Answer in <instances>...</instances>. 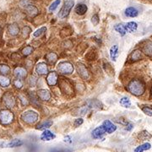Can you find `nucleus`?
Listing matches in <instances>:
<instances>
[{"instance_id":"f257e3e1","label":"nucleus","mask_w":152,"mask_h":152,"mask_svg":"<svg viewBox=\"0 0 152 152\" xmlns=\"http://www.w3.org/2000/svg\"><path fill=\"white\" fill-rule=\"evenodd\" d=\"M128 90L134 96L139 97L143 95L145 91V85L140 80H132L128 85Z\"/></svg>"},{"instance_id":"f03ea898","label":"nucleus","mask_w":152,"mask_h":152,"mask_svg":"<svg viewBox=\"0 0 152 152\" xmlns=\"http://www.w3.org/2000/svg\"><path fill=\"white\" fill-rule=\"evenodd\" d=\"M59 87L62 92L65 95H73L74 94V87L68 79L61 78L59 79Z\"/></svg>"},{"instance_id":"7ed1b4c3","label":"nucleus","mask_w":152,"mask_h":152,"mask_svg":"<svg viewBox=\"0 0 152 152\" xmlns=\"http://www.w3.org/2000/svg\"><path fill=\"white\" fill-rule=\"evenodd\" d=\"M21 118L25 123L29 124H35L36 122H37L39 116H38V113L34 111H27L21 114Z\"/></svg>"},{"instance_id":"20e7f679","label":"nucleus","mask_w":152,"mask_h":152,"mask_svg":"<svg viewBox=\"0 0 152 152\" xmlns=\"http://www.w3.org/2000/svg\"><path fill=\"white\" fill-rule=\"evenodd\" d=\"M14 120V114L11 111L4 109L0 112V123L3 125L10 124Z\"/></svg>"},{"instance_id":"39448f33","label":"nucleus","mask_w":152,"mask_h":152,"mask_svg":"<svg viewBox=\"0 0 152 152\" xmlns=\"http://www.w3.org/2000/svg\"><path fill=\"white\" fill-rule=\"evenodd\" d=\"M74 5H75V2L73 0H66L64 4L63 5L61 10L58 13V17L61 19L67 17L69 15V12L71 11L72 8L74 7Z\"/></svg>"},{"instance_id":"423d86ee","label":"nucleus","mask_w":152,"mask_h":152,"mask_svg":"<svg viewBox=\"0 0 152 152\" xmlns=\"http://www.w3.org/2000/svg\"><path fill=\"white\" fill-rule=\"evenodd\" d=\"M58 71L62 75H70L74 72V66L69 62H61L58 65Z\"/></svg>"},{"instance_id":"0eeeda50","label":"nucleus","mask_w":152,"mask_h":152,"mask_svg":"<svg viewBox=\"0 0 152 152\" xmlns=\"http://www.w3.org/2000/svg\"><path fill=\"white\" fill-rule=\"evenodd\" d=\"M3 102L8 108H12L15 106V99L10 92H6L3 96Z\"/></svg>"},{"instance_id":"6e6552de","label":"nucleus","mask_w":152,"mask_h":152,"mask_svg":"<svg viewBox=\"0 0 152 152\" xmlns=\"http://www.w3.org/2000/svg\"><path fill=\"white\" fill-rule=\"evenodd\" d=\"M77 71L79 75L84 80H88L90 78V73L86 67L84 65L83 63H78L77 64Z\"/></svg>"},{"instance_id":"1a4fd4ad","label":"nucleus","mask_w":152,"mask_h":152,"mask_svg":"<svg viewBox=\"0 0 152 152\" xmlns=\"http://www.w3.org/2000/svg\"><path fill=\"white\" fill-rule=\"evenodd\" d=\"M58 81V75L57 74V72H55V71L50 72L47 77L48 85L50 86H54L55 85H57Z\"/></svg>"},{"instance_id":"9d476101","label":"nucleus","mask_w":152,"mask_h":152,"mask_svg":"<svg viewBox=\"0 0 152 152\" xmlns=\"http://www.w3.org/2000/svg\"><path fill=\"white\" fill-rule=\"evenodd\" d=\"M37 97L40 100H42L43 102H48L51 99L52 96H51V93L48 90L42 89V90H39L37 91Z\"/></svg>"},{"instance_id":"9b49d317","label":"nucleus","mask_w":152,"mask_h":152,"mask_svg":"<svg viewBox=\"0 0 152 152\" xmlns=\"http://www.w3.org/2000/svg\"><path fill=\"white\" fill-rule=\"evenodd\" d=\"M36 71L39 75H44L48 73V65L45 63H39L36 67Z\"/></svg>"},{"instance_id":"f8f14e48","label":"nucleus","mask_w":152,"mask_h":152,"mask_svg":"<svg viewBox=\"0 0 152 152\" xmlns=\"http://www.w3.org/2000/svg\"><path fill=\"white\" fill-rule=\"evenodd\" d=\"M107 133L105 128L103 127V125L100 126V127H97V129H95L93 132H92V137L94 139H101L104 134Z\"/></svg>"},{"instance_id":"ddd939ff","label":"nucleus","mask_w":152,"mask_h":152,"mask_svg":"<svg viewBox=\"0 0 152 152\" xmlns=\"http://www.w3.org/2000/svg\"><path fill=\"white\" fill-rule=\"evenodd\" d=\"M102 125H103V127L105 128V129H106L107 134H112V133L116 131V129H117L116 125L113 124L110 120H105Z\"/></svg>"},{"instance_id":"4468645a","label":"nucleus","mask_w":152,"mask_h":152,"mask_svg":"<svg viewBox=\"0 0 152 152\" xmlns=\"http://www.w3.org/2000/svg\"><path fill=\"white\" fill-rule=\"evenodd\" d=\"M14 75L16 76L17 78L19 79H23V78H26L27 75V71L26 69L22 68V67H17L15 68L14 70Z\"/></svg>"},{"instance_id":"2eb2a0df","label":"nucleus","mask_w":152,"mask_h":152,"mask_svg":"<svg viewBox=\"0 0 152 152\" xmlns=\"http://www.w3.org/2000/svg\"><path fill=\"white\" fill-rule=\"evenodd\" d=\"M54 138H55V134L53 132L47 130V129H45L41 135V139L43 141H50Z\"/></svg>"},{"instance_id":"dca6fc26","label":"nucleus","mask_w":152,"mask_h":152,"mask_svg":"<svg viewBox=\"0 0 152 152\" xmlns=\"http://www.w3.org/2000/svg\"><path fill=\"white\" fill-rule=\"evenodd\" d=\"M25 9H26V11L28 15L31 16V17H34L38 14V9H37V8L35 7L34 5L29 4Z\"/></svg>"},{"instance_id":"f3484780","label":"nucleus","mask_w":152,"mask_h":152,"mask_svg":"<svg viewBox=\"0 0 152 152\" xmlns=\"http://www.w3.org/2000/svg\"><path fill=\"white\" fill-rule=\"evenodd\" d=\"M8 31H9V33L11 36H16V35L19 34V32H20V27H19V26L16 23H13V24H11L9 26Z\"/></svg>"},{"instance_id":"a211bd4d","label":"nucleus","mask_w":152,"mask_h":152,"mask_svg":"<svg viewBox=\"0 0 152 152\" xmlns=\"http://www.w3.org/2000/svg\"><path fill=\"white\" fill-rule=\"evenodd\" d=\"M139 12L138 10L134 7H129L126 9L125 10V15L127 17H131V18H134V17H136L138 16Z\"/></svg>"},{"instance_id":"6ab92c4d","label":"nucleus","mask_w":152,"mask_h":152,"mask_svg":"<svg viewBox=\"0 0 152 152\" xmlns=\"http://www.w3.org/2000/svg\"><path fill=\"white\" fill-rule=\"evenodd\" d=\"M87 9L88 8L85 4H79L75 8V12L77 14H80V15H83L86 12H87Z\"/></svg>"},{"instance_id":"aec40b11","label":"nucleus","mask_w":152,"mask_h":152,"mask_svg":"<svg viewBox=\"0 0 152 152\" xmlns=\"http://www.w3.org/2000/svg\"><path fill=\"white\" fill-rule=\"evenodd\" d=\"M141 51L140 50H134L129 56V59L131 62H136L141 58Z\"/></svg>"},{"instance_id":"412c9836","label":"nucleus","mask_w":152,"mask_h":152,"mask_svg":"<svg viewBox=\"0 0 152 152\" xmlns=\"http://www.w3.org/2000/svg\"><path fill=\"white\" fill-rule=\"evenodd\" d=\"M143 51L146 55L152 57V42H147L143 46Z\"/></svg>"},{"instance_id":"4be33fe9","label":"nucleus","mask_w":152,"mask_h":152,"mask_svg":"<svg viewBox=\"0 0 152 152\" xmlns=\"http://www.w3.org/2000/svg\"><path fill=\"white\" fill-rule=\"evenodd\" d=\"M110 56L111 58L113 61L117 60V58L118 57V45H114L112 46L110 49Z\"/></svg>"},{"instance_id":"5701e85b","label":"nucleus","mask_w":152,"mask_h":152,"mask_svg":"<svg viewBox=\"0 0 152 152\" xmlns=\"http://www.w3.org/2000/svg\"><path fill=\"white\" fill-rule=\"evenodd\" d=\"M46 59L49 63L54 64L58 61V55L56 54L55 53H49L46 55Z\"/></svg>"},{"instance_id":"b1692460","label":"nucleus","mask_w":152,"mask_h":152,"mask_svg":"<svg viewBox=\"0 0 152 152\" xmlns=\"http://www.w3.org/2000/svg\"><path fill=\"white\" fill-rule=\"evenodd\" d=\"M10 85V80L4 75H0V86L8 87Z\"/></svg>"},{"instance_id":"393cba45","label":"nucleus","mask_w":152,"mask_h":152,"mask_svg":"<svg viewBox=\"0 0 152 152\" xmlns=\"http://www.w3.org/2000/svg\"><path fill=\"white\" fill-rule=\"evenodd\" d=\"M52 125H53V122L51 120H47V121H44L41 124H39L36 126V129H47L50 128Z\"/></svg>"},{"instance_id":"a878e982","label":"nucleus","mask_w":152,"mask_h":152,"mask_svg":"<svg viewBox=\"0 0 152 152\" xmlns=\"http://www.w3.org/2000/svg\"><path fill=\"white\" fill-rule=\"evenodd\" d=\"M151 148V145L150 143H145L143 145H139L138 146L135 150H134V152H144L145 151H148Z\"/></svg>"},{"instance_id":"bb28decb","label":"nucleus","mask_w":152,"mask_h":152,"mask_svg":"<svg viewBox=\"0 0 152 152\" xmlns=\"http://www.w3.org/2000/svg\"><path fill=\"white\" fill-rule=\"evenodd\" d=\"M114 29L118 31L121 36H124L127 32V29H126V26H124L123 24H118L114 26Z\"/></svg>"},{"instance_id":"cd10ccee","label":"nucleus","mask_w":152,"mask_h":152,"mask_svg":"<svg viewBox=\"0 0 152 152\" xmlns=\"http://www.w3.org/2000/svg\"><path fill=\"white\" fill-rule=\"evenodd\" d=\"M138 138L140 140H142V141H145V140L150 139L151 138V135L148 132L146 131V130H143V131H141L139 134Z\"/></svg>"},{"instance_id":"c85d7f7f","label":"nucleus","mask_w":152,"mask_h":152,"mask_svg":"<svg viewBox=\"0 0 152 152\" xmlns=\"http://www.w3.org/2000/svg\"><path fill=\"white\" fill-rule=\"evenodd\" d=\"M138 28V24L136 22H134V21H131V22H129L127 25H126V29H127V31H129V32H132V31H136Z\"/></svg>"},{"instance_id":"c756f323","label":"nucleus","mask_w":152,"mask_h":152,"mask_svg":"<svg viewBox=\"0 0 152 152\" xmlns=\"http://www.w3.org/2000/svg\"><path fill=\"white\" fill-rule=\"evenodd\" d=\"M10 73V68L6 65V64H1L0 65V74L1 75H9Z\"/></svg>"},{"instance_id":"7c9ffc66","label":"nucleus","mask_w":152,"mask_h":152,"mask_svg":"<svg viewBox=\"0 0 152 152\" xmlns=\"http://www.w3.org/2000/svg\"><path fill=\"white\" fill-rule=\"evenodd\" d=\"M23 145V142L21 140H19V139H14V140H12L10 143H9L7 145V147L9 148H14V147H19V146H21Z\"/></svg>"},{"instance_id":"2f4dec72","label":"nucleus","mask_w":152,"mask_h":152,"mask_svg":"<svg viewBox=\"0 0 152 152\" xmlns=\"http://www.w3.org/2000/svg\"><path fill=\"white\" fill-rule=\"evenodd\" d=\"M120 105L122 106V107H129L130 106H131V102H130V100L128 98V97H123L121 100H120Z\"/></svg>"},{"instance_id":"473e14b6","label":"nucleus","mask_w":152,"mask_h":152,"mask_svg":"<svg viewBox=\"0 0 152 152\" xmlns=\"http://www.w3.org/2000/svg\"><path fill=\"white\" fill-rule=\"evenodd\" d=\"M60 3H61V0H55L51 5H50V7H49V11L50 12H53V11H54L58 7V5L60 4Z\"/></svg>"},{"instance_id":"72a5a7b5","label":"nucleus","mask_w":152,"mask_h":152,"mask_svg":"<svg viewBox=\"0 0 152 152\" xmlns=\"http://www.w3.org/2000/svg\"><path fill=\"white\" fill-rule=\"evenodd\" d=\"M46 31H47V28L46 27L40 28V29L36 30V31H35L34 33H33V36H34L35 37H39V36H41L42 34H44V32H46Z\"/></svg>"},{"instance_id":"f704fd0d","label":"nucleus","mask_w":152,"mask_h":152,"mask_svg":"<svg viewBox=\"0 0 152 152\" xmlns=\"http://www.w3.org/2000/svg\"><path fill=\"white\" fill-rule=\"evenodd\" d=\"M32 52H33V48L31 46H27L22 50V54L24 56H28L30 55Z\"/></svg>"},{"instance_id":"c9c22d12","label":"nucleus","mask_w":152,"mask_h":152,"mask_svg":"<svg viewBox=\"0 0 152 152\" xmlns=\"http://www.w3.org/2000/svg\"><path fill=\"white\" fill-rule=\"evenodd\" d=\"M142 111H143V112H144L145 114H146L147 116L152 117V107L145 106V107H142Z\"/></svg>"},{"instance_id":"e433bc0d","label":"nucleus","mask_w":152,"mask_h":152,"mask_svg":"<svg viewBox=\"0 0 152 152\" xmlns=\"http://www.w3.org/2000/svg\"><path fill=\"white\" fill-rule=\"evenodd\" d=\"M14 85L17 88V89H21L22 86H23V83H22V81L21 80V79L17 78L16 80H14Z\"/></svg>"},{"instance_id":"4c0bfd02","label":"nucleus","mask_w":152,"mask_h":152,"mask_svg":"<svg viewBox=\"0 0 152 152\" xmlns=\"http://www.w3.org/2000/svg\"><path fill=\"white\" fill-rule=\"evenodd\" d=\"M99 21H100V20H99V17H98L97 14H95V15L92 16V18H91V22H92L93 25L97 26V25L99 24Z\"/></svg>"},{"instance_id":"58836bf2","label":"nucleus","mask_w":152,"mask_h":152,"mask_svg":"<svg viewBox=\"0 0 152 152\" xmlns=\"http://www.w3.org/2000/svg\"><path fill=\"white\" fill-rule=\"evenodd\" d=\"M83 119L82 118H77L75 121V123H74V125L75 126V127H79V126H80V125L83 124Z\"/></svg>"},{"instance_id":"ea45409f","label":"nucleus","mask_w":152,"mask_h":152,"mask_svg":"<svg viewBox=\"0 0 152 152\" xmlns=\"http://www.w3.org/2000/svg\"><path fill=\"white\" fill-rule=\"evenodd\" d=\"M27 30H29V27H28V26H26V27L23 28V36H27L28 35L30 34L31 31H27Z\"/></svg>"},{"instance_id":"a19ab883","label":"nucleus","mask_w":152,"mask_h":152,"mask_svg":"<svg viewBox=\"0 0 152 152\" xmlns=\"http://www.w3.org/2000/svg\"><path fill=\"white\" fill-rule=\"evenodd\" d=\"M133 124H130V123H127L126 124V129L128 130V131H130V130H132V129H133Z\"/></svg>"},{"instance_id":"79ce46f5","label":"nucleus","mask_w":152,"mask_h":152,"mask_svg":"<svg viewBox=\"0 0 152 152\" xmlns=\"http://www.w3.org/2000/svg\"><path fill=\"white\" fill-rule=\"evenodd\" d=\"M21 103L23 104V105H27L28 104V100H26L25 97H22L21 96Z\"/></svg>"},{"instance_id":"37998d69","label":"nucleus","mask_w":152,"mask_h":152,"mask_svg":"<svg viewBox=\"0 0 152 152\" xmlns=\"http://www.w3.org/2000/svg\"><path fill=\"white\" fill-rule=\"evenodd\" d=\"M64 142H68V143H71V137L70 136H67L66 138H64Z\"/></svg>"},{"instance_id":"c03bdc74","label":"nucleus","mask_w":152,"mask_h":152,"mask_svg":"<svg viewBox=\"0 0 152 152\" xmlns=\"http://www.w3.org/2000/svg\"><path fill=\"white\" fill-rule=\"evenodd\" d=\"M50 152H66V151H63V150H58V149H53Z\"/></svg>"},{"instance_id":"a18cd8bd","label":"nucleus","mask_w":152,"mask_h":152,"mask_svg":"<svg viewBox=\"0 0 152 152\" xmlns=\"http://www.w3.org/2000/svg\"><path fill=\"white\" fill-rule=\"evenodd\" d=\"M0 32H1V27H0Z\"/></svg>"},{"instance_id":"49530a36","label":"nucleus","mask_w":152,"mask_h":152,"mask_svg":"<svg viewBox=\"0 0 152 152\" xmlns=\"http://www.w3.org/2000/svg\"><path fill=\"white\" fill-rule=\"evenodd\" d=\"M151 94H152V88H151Z\"/></svg>"}]
</instances>
